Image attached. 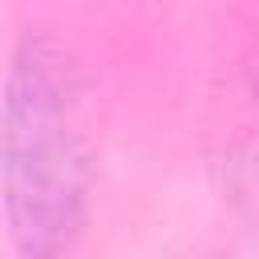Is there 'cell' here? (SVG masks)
I'll list each match as a JSON object with an SVG mask.
<instances>
[{
	"mask_svg": "<svg viewBox=\"0 0 259 259\" xmlns=\"http://www.w3.org/2000/svg\"><path fill=\"white\" fill-rule=\"evenodd\" d=\"M8 138L28 142V150L8 142V170L28 166V186H20L12 194V210L24 206V198L32 202L28 219L16 231L32 255H49L61 247L65 231L73 227L77 158H73V142L61 125L57 93L45 85L40 73H32L28 93H20V85L12 89V134Z\"/></svg>",
	"mask_w": 259,
	"mask_h": 259,
	"instance_id": "1",
	"label": "cell"
}]
</instances>
